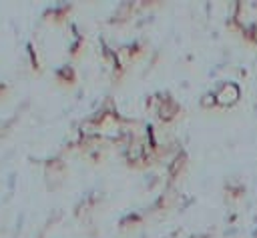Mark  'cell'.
<instances>
[{"mask_svg": "<svg viewBox=\"0 0 257 238\" xmlns=\"http://www.w3.org/2000/svg\"><path fill=\"white\" fill-rule=\"evenodd\" d=\"M215 100H217L219 104H223V106L235 104V102L239 100V88H237V84H233V82L223 84V86L219 88V92L215 94Z\"/></svg>", "mask_w": 257, "mask_h": 238, "instance_id": "6da1fadb", "label": "cell"}]
</instances>
